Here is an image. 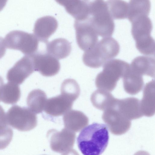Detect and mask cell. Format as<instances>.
I'll list each match as a JSON object with an SVG mask.
<instances>
[{
    "mask_svg": "<svg viewBox=\"0 0 155 155\" xmlns=\"http://www.w3.org/2000/svg\"><path fill=\"white\" fill-rule=\"evenodd\" d=\"M35 71L31 56L25 55L17 61L8 71V81L17 84H22Z\"/></svg>",
    "mask_w": 155,
    "mask_h": 155,
    "instance_id": "cell-11",
    "label": "cell"
},
{
    "mask_svg": "<svg viewBox=\"0 0 155 155\" xmlns=\"http://www.w3.org/2000/svg\"><path fill=\"white\" fill-rule=\"evenodd\" d=\"M47 99L44 91L40 89H35L29 93L27 104L32 111L35 114H39L44 110Z\"/></svg>",
    "mask_w": 155,
    "mask_h": 155,
    "instance_id": "cell-21",
    "label": "cell"
},
{
    "mask_svg": "<svg viewBox=\"0 0 155 155\" xmlns=\"http://www.w3.org/2000/svg\"><path fill=\"white\" fill-rule=\"evenodd\" d=\"M59 5L64 6L69 0H55Z\"/></svg>",
    "mask_w": 155,
    "mask_h": 155,
    "instance_id": "cell-27",
    "label": "cell"
},
{
    "mask_svg": "<svg viewBox=\"0 0 155 155\" xmlns=\"http://www.w3.org/2000/svg\"><path fill=\"white\" fill-rule=\"evenodd\" d=\"M8 0H0V12L5 6Z\"/></svg>",
    "mask_w": 155,
    "mask_h": 155,
    "instance_id": "cell-26",
    "label": "cell"
},
{
    "mask_svg": "<svg viewBox=\"0 0 155 155\" xmlns=\"http://www.w3.org/2000/svg\"><path fill=\"white\" fill-rule=\"evenodd\" d=\"M47 53L55 58L61 59L66 58L71 50V43L62 38H56L45 44Z\"/></svg>",
    "mask_w": 155,
    "mask_h": 155,
    "instance_id": "cell-17",
    "label": "cell"
},
{
    "mask_svg": "<svg viewBox=\"0 0 155 155\" xmlns=\"http://www.w3.org/2000/svg\"><path fill=\"white\" fill-rule=\"evenodd\" d=\"M109 139L107 126L94 122L82 130L77 142L79 149L83 154L99 155L105 150Z\"/></svg>",
    "mask_w": 155,
    "mask_h": 155,
    "instance_id": "cell-1",
    "label": "cell"
},
{
    "mask_svg": "<svg viewBox=\"0 0 155 155\" xmlns=\"http://www.w3.org/2000/svg\"><path fill=\"white\" fill-rule=\"evenodd\" d=\"M122 78L124 88L127 93L135 95L142 89L144 84L143 76L133 71L130 68Z\"/></svg>",
    "mask_w": 155,
    "mask_h": 155,
    "instance_id": "cell-20",
    "label": "cell"
},
{
    "mask_svg": "<svg viewBox=\"0 0 155 155\" xmlns=\"http://www.w3.org/2000/svg\"><path fill=\"white\" fill-rule=\"evenodd\" d=\"M117 99L115 98L110 92L98 89L94 91L91 97L93 105L96 108L103 111L114 107Z\"/></svg>",
    "mask_w": 155,
    "mask_h": 155,
    "instance_id": "cell-19",
    "label": "cell"
},
{
    "mask_svg": "<svg viewBox=\"0 0 155 155\" xmlns=\"http://www.w3.org/2000/svg\"><path fill=\"white\" fill-rule=\"evenodd\" d=\"M47 136L52 151L62 155L77 153L73 149L76 138L74 132L65 128L60 131L52 129L48 131Z\"/></svg>",
    "mask_w": 155,
    "mask_h": 155,
    "instance_id": "cell-7",
    "label": "cell"
},
{
    "mask_svg": "<svg viewBox=\"0 0 155 155\" xmlns=\"http://www.w3.org/2000/svg\"><path fill=\"white\" fill-rule=\"evenodd\" d=\"M109 12L115 19L127 18L128 4L122 0H107L106 2Z\"/></svg>",
    "mask_w": 155,
    "mask_h": 155,
    "instance_id": "cell-23",
    "label": "cell"
},
{
    "mask_svg": "<svg viewBox=\"0 0 155 155\" xmlns=\"http://www.w3.org/2000/svg\"><path fill=\"white\" fill-rule=\"evenodd\" d=\"M102 119L110 132L115 135L125 134L131 127L130 120L125 117L115 106L104 111Z\"/></svg>",
    "mask_w": 155,
    "mask_h": 155,
    "instance_id": "cell-9",
    "label": "cell"
},
{
    "mask_svg": "<svg viewBox=\"0 0 155 155\" xmlns=\"http://www.w3.org/2000/svg\"><path fill=\"white\" fill-rule=\"evenodd\" d=\"M3 80L2 78L0 76V95L2 94V89L3 86Z\"/></svg>",
    "mask_w": 155,
    "mask_h": 155,
    "instance_id": "cell-28",
    "label": "cell"
},
{
    "mask_svg": "<svg viewBox=\"0 0 155 155\" xmlns=\"http://www.w3.org/2000/svg\"><path fill=\"white\" fill-rule=\"evenodd\" d=\"M6 51V46L4 39L0 37V59L5 55Z\"/></svg>",
    "mask_w": 155,
    "mask_h": 155,
    "instance_id": "cell-25",
    "label": "cell"
},
{
    "mask_svg": "<svg viewBox=\"0 0 155 155\" xmlns=\"http://www.w3.org/2000/svg\"><path fill=\"white\" fill-rule=\"evenodd\" d=\"M61 92V95L74 102L79 97L80 94V89L76 80L72 79H67L62 83Z\"/></svg>",
    "mask_w": 155,
    "mask_h": 155,
    "instance_id": "cell-24",
    "label": "cell"
},
{
    "mask_svg": "<svg viewBox=\"0 0 155 155\" xmlns=\"http://www.w3.org/2000/svg\"><path fill=\"white\" fill-rule=\"evenodd\" d=\"M4 41L8 48L19 50L26 55L31 56L39 52L40 41L33 34L14 30L6 35Z\"/></svg>",
    "mask_w": 155,
    "mask_h": 155,
    "instance_id": "cell-6",
    "label": "cell"
},
{
    "mask_svg": "<svg viewBox=\"0 0 155 155\" xmlns=\"http://www.w3.org/2000/svg\"><path fill=\"white\" fill-rule=\"evenodd\" d=\"M115 107L130 120L139 118L143 116L141 110L140 101L137 98L117 99Z\"/></svg>",
    "mask_w": 155,
    "mask_h": 155,
    "instance_id": "cell-14",
    "label": "cell"
},
{
    "mask_svg": "<svg viewBox=\"0 0 155 155\" xmlns=\"http://www.w3.org/2000/svg\"><path fill=\"white\" fill-rule=\"evenodd\" d=\"M74 26L77 43L82 50L84 51L87 50L97 42L98 35L87 19L75 20Z\"/></svg>",
    "mask_w": 155,
    "mask_h": 155,
    "instance_id": "cell-8",
    "label": "cell"
},
{
    "mask_svg": "<svg viewBox=\"0 0 155 155\" xmlns=\"http://www.w3.org/2000/svg\"><path fill=\"white\" fill-rule=\"evenodd\" d=\"M120 50V45L115 39L110 37L104 38L93 47L85 51L82 61L88 67L99 68L116 56Z\"/></svg>",
    "mask_w": 155,
    "mask_h": 155,
    "instance_id": "cell-3",
    "label": "cell"
},
{
    "mask_svg": "<svg viewBox=\"0 0 155 155\" xmlns=\"http://www.w3.org/2000/svg\"><path fill=\"white\" fill-rule=\"evenodd\" d=\"M73 103L61 94L47 99L44 110L52 116H61L71 109Z\"/></svg>",
    "mask_w": 155,
    "mask_h": 155,
    "instance_id": "cell-13",
    "label": "cell"
},
{
    "mask_svg": "<svg viewBox=\"0 0 155 155\" xmlns=\"http://www.w3.org/2000/svg\"><path fill=\"white\" fill-rule=\"evenodd\" d=\"M58 26V22L55 18L46 16L36 21L33 31L40 41L46 44L49 38L56 31Z\"/></svg>",
    "mask_w": 155,
    "mask_h": 155,
    "instance_id": "cell-12",
    "label": "cell"
},
{
    "mask_svg": "<svg viewBox=\"0 0 155 155\" xmlns=\"http://www.w3.org/2000/svg\"><path fill=\"white\" fill-rule=\"evenodd\" d=\"M127 62L119 59H112L103 64V71L97 75L95 84L99 89L109 92L115 88L117 82L123 78L129 69Z\"/></svg>",
    "mask_w": 155,
    "mask_h": 155,
    "instance_id": "cell-4",
    "label": "cell"
},
{
    "mask_svg": "<svg viewBox=\"0 0 155 155\" xmlns=\"http://www.w3.org/2000/svg\"><path fill=\"white\" fill-rule=\"evenodd\" d=\"M155 58L150 56H141L134 58L130 65V69L140 76L155 77Z\"/></svg>",
    "mask_w": 155,
    "mask_h": 155,
    "instance_id": "cell-16",
    "label": "cell"
},
{
    "mask_svg": "<svg viewBox=\"0 0 155 155\" xmlns=\"http://www.w3.org/2000/svg\"><path fill=\"white\" fill-rule=\"evenodd\" d=\"M88 12L87 19L98 35L103 38L111 37L115 25L104 0H83Z\"/></svg>",
    "mask_w": 155,
    "mask_h": 155,
    "instance_id": "cell-2",
    "label": "cell"
},
{
    "mask_svg": "<svg viewBox=\"0 0 155 155\" xmlns=\"http://www.w3.org/2000/svg\"><path fill=\"white\" fill-rule=\"evenodd\" d=\"M141 111L145 116L150 117L155 113V81L147 83L143 89V97L140 101Z\"/></svg>",
    "mask_w": 155,
    "mask_h": 155,
    "instance_id": "cell-18",
    "label": "cell"
},
{
    "mask_svg": "<svg viewBox=\"0 0 155 155\" xmlns=\"http://www.w3.org/2000/svg\"><path fill=\"white\" fill-rule=\"evenodd\" d=\"M64 115L65 128L74 132L80 131L88 124V118L81 111L71 109Z\"/></svg>",
    "mask_w": 155,
    "mask_h": 155,
    "instance_id": "cell-15",
    "label": "cell"
},
{
    "mask_svg": "<svg viewBox=\"0 0 155 155\" xmlns=\"http://www.w3.org/2000/svg\"><path fill=\"white\" fill-rule=\"evenodd\" d=\"M131 32L136 42V48L140 52L147 53L155 47V41L150 35L152 24L148 16L141 15L133 19Z\"/></svg>",
    "mask_w": 155,
    "mask_h": 155,
    "instance_id": "cell-5",
    "label": "cell"
},
{
    "mask_svg": "<svg viewBox=\"0 0 155 155\" xmlns=\"http://www.w3.org/2000/svg\"><path fill=\"white\" fill-rule=\"evenodd\" d=\"M151 7L150 0H130L128 4L127 18L131 22L141 15L148 16Z\"/></svg>",
    "mask_w": 155,
    "mask_h": 155,
    "instance_id": "cell-22",
    "label": "cell"
},
{
    "mask_svg": "<svg viewBox=\"0 0 155 155\" xmlns=\"http://www.w3.org/2000/svg\"><path fill=\"white\" fill-rule=\"evenodd\" d=\"M31 56L35 71L42 75L51 77L59 72L61 68L59 61L47 53L39 51Z\"/></svg>",
    "mask_w": 155,
    "mask_h": 155,
    "instance_id": "cell-10",
    "label": "cell"
}]
</instances>
